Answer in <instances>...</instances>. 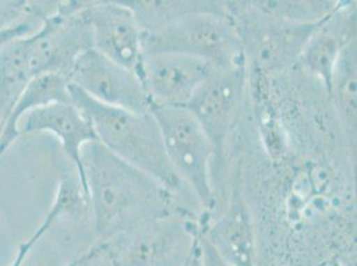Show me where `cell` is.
<instances>
[{
  "label": "cell",
  "instance_id": "obj_8",
  "mask_svg": "<svg viewBox=\"0 0 357 266\" xmlns=\"http://www.w3.org/2000/svg\"><path fill=\"white\" fill-rule=\"evenodd\" d=\"M245 86V65L216 70L185 105L213 146L216 156L213 173L223 171L227 140L238 120Z\"/></svg>",
  "mask_w": 357,
  "mask_h": 266
},
{
  "label": "cell",
  "instance_id": "obj_7",
  "mask_svg": "<svg viewBox=\"0 0 357 266\" xmlns=\"http://www.w3.org/2000/svg\"><path fill=\"white\" fill-rule=\"evenodd\" d=\"M202 232L175 213L100 244L114 266H185Z\"/></svg>",
  "mask_w": 357,
  "mask_h": 266
},
{
  "label": "cell",
  "instance_id": "obj_18",
  "mask_svg": "<svg viewBox=\"0 0 357 266\" xmlns=\"http://www.w3.org/2000/svg\"><path fill=\"white\" fill-rule=\"evenodd\" d=\"M356 39L344 47L331 81L329 95L351 141L356 137Z\"/></svg>",
  "mask_w": 357,
  "mask_h": 266
},
{
  "label": "cell",
  "instance_id": "obj_16",
  "mask_svg": "<svg viewBox=\"0 0 357 266\" xmlns=\"http://www.w3.org/2000/svg\"><path fill=\"white\" fill-rule=\"evenodd\" d=\"M84 207H89L86 192L80 184L76 171L61 172L58 182V191L52 205L47 214L35 229V232L27 240H24L16 251V256L10 266H23L31 251L39 244V241L47 235L61 219L80 212Z\"/></svg>",
  "mask_w": 357,
  "mask_h": 266
},
{
  "label": "cell",
  "instance_id": "obj_24",
  "mask_svg": "<svg viewBox=\"0 0 357 266\" xmlns=\"http://www.w3.org/2000/svg\"><path fill=\"white\" fill-rule=\"evenodd\" d=\"M185 266H202L200 263V251H199V238H197V242H196V247H195L194 251L187 263Z\"/></svg>",
  "mask_w": 357,
  "mask_h": 266
},
{
  "label": "cell",
  "instance_id": "obj_27",
  "mask_svg": "<svg viewBox=\"0 0 357 266\" xmlns=\"http://www.w3.org/2000/svg\"><path fill=\"white\" fill-rule=\"evenodd\" d=\"M324 266H333V265H332V261H331V263H328L327 265H324Z\"/></svg>",
  "mask_w": 357,
  "mask_h": 266
},
{
  "label": "cell",
  "instance_id": "obj_23",
  "mask_svg": "<svg viewBox=\"0 0 357 266\" xmlns=\"http://www.w3.org/2000/svg\"><path fill=\"white\" fill-rule=\"evenodd\" d=\"M82 266H114L103 244H98L80 256Z\"/></svg>",
  "mask_w": 357,
  "mask_h": 266
},
{
  "label": "cell",
  "instance_id": "obj_15",
  "mask_svg": "<svg viewBox=\"0 0 357 266\" xmlns=\"http://www.w3.org/2000/svg\"><path fill=\"white\" fill-rule=\"evenodd\" d=\"M70 102L73 100L67 77L51 74L32 76L0 133V156L4 155L19 139L17 124L20 118L30 114L31 111L45 105Z\"/></svg>",
  "mask_w": 357,
  "mask_h": 266
},
{
  "label": "cell",
  "instance_id": "obj_9",
  "mask_svg": "<svg viewBox=\"0 0 357 266\" xmlns=\"http://www.w3.org/2000/svg\"><path fill=\"white\" fill-rule=\"evenodd\" d=\"M91 99L131 112H149L152 102L137 72L108 59L95 48L82 54L68 77Z\"/></svg>",
  "mask_w": 357,
  "mask_h": 266
},
{
  "label": "cell",
  "instance_id": "obj_12",
  "mask_svg": "<svg viewBox=\"0 0 357 266\" xmlns=\"http://www.w3.org/2000/svg\"><path fill=\"white\" fill-rule=\"evenodd\" d=\"M40 132L51 133L59 140L64 155L74 166L84 189L82 152L87 144L96 141L89 118L73 102L50 104L31 111L17 124L19 137Z\"/></svg>",
  "mask_w": 357,
  "mask_h": 266
},
{
  "label": "cell",
  "instance_id": "obj_21",
  "mask_svg": "<svg viewBox=\"0 0 357 266\" xmlns=\"http://www.w3.org/2000/svg\"><path fill=\"white\" fill-rule=\"evenodd\" d=\"M33 16V7L24 0H0V31L11 29Z\"/></svg>",
  "mask_w": 357,
  "mask_h": 266
},
{
  "label": "cell",
  "instance_id": "obj_5",
  "mask_svg": "<svg viewBox=\"0 0 357 266\" xmlns=\"http://www.w3.org/2000/svg\"><path fill=\"white\" fill-rule=\"evenodd\" d=\"M40 27L27 38L31 75L70 77L76 60L93 48L84 1H56L51 7L35 3Z\"/></svg>",
  "mask_w": 357,
  "mask_h": 266
},
{
  "label": "cell",
  "instance_id": "obj_14",
  "mask_svg": "<svg viewBox=\"0 0 357 266\" xmlns=\"http://www.w3.org/2000/svg\"><path fill=\"white\" fill-rule=\"evenodd\" d=\"M203 235L231 265L256 266L252 219L238 178L227 210L212 226L203 229Z\"/></svg>",
  "mask_w": 357,
  "mask_h": 266
},
{
  "label": "cell",
  "instance_id": "obj_4",
  "mask_svg": "<svg viewBox=\"0 0 357 266\" xmlns=\"http://www.w3.org/2000/svg\"><path fill=\"white\" fill-rule=\"evenodd\" d=\"M163 139L167 159L180 178L207 212L216 207L213 188L215 149L192 114L185 107L152 105Z\"/></svg>",
  "mask_w": 357,
  "mask_h": 266
},
{
  "label": "cell",
  "instance_id": "obj_6",
  "mask_svg": "<svg viewBox=\"0 0 357 266\" xmlns=\"http://www.w3.org/2000/svg\"><path fill=\"white\" fill-rule=\"evenodd\" d=\"M231 6L247 68L255 74H278L300 59L301 51L312 36L317 24H295L263 14L245 1V6ZM329 17V16H328Z\"/></svg>",
  "mask_w": 357,
  "mask_h": 266
},
{
  "label": "cell",
  "instance_id": "obj_11",
  "mask_svg": "<svg viewBox=\"0 0 357 266\" xmlns=\"http://www.w3.org/2000/svg\"><path fill=\"white\" fill-rule=\"evenodd\" d=\"M93 48L120 65L139 71L143 59L140 29L134 13L123 0L84 1Z\"/></svg>",
  "mask_w": 357,
  "mask_h": 266
},
{
  "label": "cell",
  "instance_id": "obj_3",
  "mask_svg": "<svg viewBox=\"0 0 357 266\" xmlns=\"http://www.w3.org/2000/svg\"><path fill=\"white\" fill-rule=\"evenodd\" d=\"M142 45L143 55L181 54L206 60L218 70L247 67L229 8L184 16L158 30L143 31Z\"/></svg>",
  "mask_w": 357,
  "mask_h": 266
},
{
  "label": "cell",
  "instance_id": "obj_20",
  "mask_svg": "<svg viewBox=\"0 0 357 266\" xmlns=\"http://www.w3.org/2000/svg\"><path fill=\"white\" fill-rule=\"evenodd\" d=\"M256 10L295 24H317L332 15L342 1L326 0H259L250 1Z\"/></svg>",
  "mask_w": 357,
  "mask_h": 266
},
{
  "label": "cell",
  "instance_id": "obj_13",
  "mask_svg": "<svg viewBox=\"0 0 357 266\" xmlns=\"http://www.w3.org/2000/svg\"><path fill=\"white\" fill-rule=\"evenodd\" d=\"M356 39L355 3L342 1L339 8L327 17L304 45L300 61L305 70L321 80L329 92L332 76L344 47Z\"/></svg>",
  "mask_w": 357,
  "mask_h": 266
},
{
  "label": "cell",
  "instance_id": "obj_17",
  "mask_svg": "<svg viewBox=\"0 0 357 266\" xmlns=\"http://www.w3.org/2000/svg\"><path fill=\"white\" fill-rule=\"evenodd\" d=\"M27 38L16 39L0 48V133L32 77Z\"/></svg>",
  "mask_w": 357,
  "mask_h": 266
},
{
  "label": "cell",
  "instance_id": "obj_10",
  "mask_svg": "<svg viewBox=\"0 0 357 266\" xmlns=\"http://www.w3.org/2000/svg\"><path fill=\"white\" fill-rule=\"evenodd\" d=\"M216 70L206 60L162 52L143 55L137 75L152 105L185 107L197 88Z\"/></svg>",
  "mask_w": 357,
  "mask_h": 266
},
{
  "label": "cell",
  "instance_id": "obj_25",
  "mask_svg": "<svg viewBox=\"0 0 357 266\" xmlns=\"http://www.w3.org/2000/svg\"><path fill=\"white\" fill-rule=\"evenodd\" d=\"M67 266H82V258H80V256H79L77 258L73 260Z\"/></svg>",
  "mask_w": 357,
  "mask_h": 266
},
{
  "label": "cell",
  "instance_id": "obj_19",
  "mask_svg": "<svg viewBox=\"0 0 357 266\" xmlns=\"http://www.w3.org/2000/svg\"><path fill=\"white\" fill-rule=\"evenodd\" d=\"M124 1V0H123ZM142 31L158 30L184 16L200 13H225L227 3L222 1H165V0H126Z\"/></svg>",
  "mask_w": 357,
  "mask_h": 266
},
{
  "label": "cell",
  "instance_id": "obj_1",
  "mask_svg": "<svg viewBox=\"0 0 357 266\" xmlns=\"http://www.w3.org/2000/svg\"><path fill=\"white\" fill-rule=\"evenodd\" d=\"M82 164L93 229L100 242L178 213L172 208L174 193L100 143L83 148Z\"/></svg>",
  "mask_w": 357,
  "mask_h": 266
},
{
  "label": "cell",
  "instance_id": "obj_22",
  "mask_svg": "<svg viewBox=\"0 0 357 266\" xmlns=\"http://www.w3.org/2000/svg\"><path fill=\"white\" fill-rule=\"evenodd\" d=\"M199 251L202 266H232L218 253L207 237L203 235V232L199 236Z\"/></svg>",
  "mask_w": 357,
  "mask_h": 266
},
{
  "label": "cell",
  "instance_id": "obj_26",
  "mask_svg": "<svg viewBox=\"0 0 357 266\" xmlns=\"http://www.w3.org/2000/svg\"><path fill=\"white\" fill-rule=\"evenodd\" d=\"M332 265H333V266H344L342 264V261H339V260H333V261H332Z\"/></svg>",
  "mask_w": 357,
  "mask_h": 266
},
{
  "label": "cell",
  "instance_id": "obj_2",
  "mask_svg": "<svg viewBox=\"0 0 357 266\" xmlns=\"http://www.w3.org/2000/svg\"><path fill=\"white\" fill-rule=\"evenodd\" d=\"M70 95L73 103L89 118L98 143L168 191L183 189V182L167 159L162 133L151 111L131 112L98 103L73 84Z\"/></svg>",
  "mask_w": 357,
  "mask_h": 266
}]
</instances>
